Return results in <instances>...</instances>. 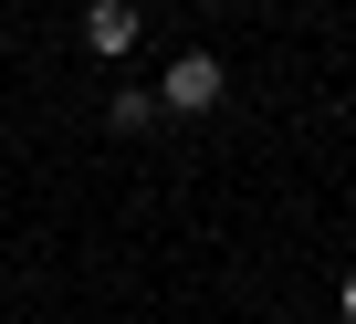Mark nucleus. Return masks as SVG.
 I'll list each match as a JSON object with an SVG mask.
<instances>
[{
    "label": "nucleus",
    "mask_w": 356,
    "mask_h": 324,
    "mask_svg": "<svg viewBox=\"0 0 356 324\" xmlns=\"http://www.w3.org/2000/svg\"><path fill=\"white\" fill-rule=\"evenodd\" d=\"M220 94H231L220 53H178V63H168V84H157V105H168V115H210Z\"/></svg>",
    "instance_id": "obj_1"
},
{
    "label": "nucleus",
    "mask_w": 356,
    "mask_h": 324,
    "mask_svg": "<svg viewBox=\"0 0 356 324\" xmlns=\"http://www.w3.org/2000/svg\"><path fill=\"white\" fill-rule=\"evenodd\" d=\"M136 32H147V11H136V0H95V11H84V53H95V63L136 53Z\"/></svg>",
    "instance_id": "obj_2"
},
{
    "label": "nucleus",
    "mask_w": 356,
    "mask_h": 324,
    "mask_svg": "<svg viewBox=\"0 0 356 324\" xmlns=\"http://www.w3.org/2000/svg\"><path fill=\"white\" fill-rule=\"evenodd\" d=\"M335 303H346V324H356V272H346V293H335Z\"/></svg>",
    "instance_id": "obj_3"
}]
</instances>
